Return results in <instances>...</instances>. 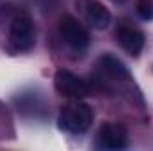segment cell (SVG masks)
I'll use <instances>...</instances> for the list:
<instances>
[{
	"instance_id": "1",
	"label": "cell",
	"mask_w": 153,
	"mask_h": 151,
	"mask_svg": "<svg viewBox=\"0 0 153 151\" xmlns=\"http://www.w3.org/2000/svg\"><path fill=\"white\" fill-rule=\"evenodd\" d=\"M94 112L87 103H71L62 107L59 114V128L70 133H84L91 126Z\"/></svg>"
},
{
	"instance_id": "2",
	"label": "cell",
	"mask_w": 153,
	"mask_h": 151,
	"mask_svg": "<svg viewBox=\"0 0 153 151\" xmlns=\"http://www.w3.org/2000/svg\"><path fill=\"white\" fill-rule=\"evenodd\" d=\"M9 39H11V44L16 50H20V52L30 50L36 44V29H34L32 18L27 16V14H18L11 21Z\"/></svg>"
},
{
	"instance_id": "3",
	"label": "cell",
	"mask_w": 153,
	"mask_h": 151,
	"mask_svg": "<svg viewBox=\"0 0 153 151\" xmlns=\"http://www.w3.org/2000/svg\"><path fill=\"white\" fill-rule=\"evenodd\" d=\"M59 32H61V38L64 39V43L75 50V52H85L87 46H89V34L87 30L84 29V25L80 21H76L75 18L71 16H64L59 23Z\"/></svg>"
},
{
	"instance_id": "4",
	"label": "cell",
	"mask_w": 153,
	"mask_h": 151,
	"mask_svg": "<svg viewBox=\"0 0 153 151\" xmlns=\"http://www.w3.org/2000/svg\"><path fill=\"white\" fill-rule=\"evenodd\" d=\"M128 144V133L123 124L117 123H105L98 130L96 135V146L100 150H123Z\"/></svg>"
},
{
	"instance_id": "5",
	"label": "cell",
	"mask_w": 153,
	"mask_h": 151,
	"mask_svg": "<svg viewBox=\"0 0 153 151\" xmlns=\"http://www.w3.org/2000/svg\"><path fill=\"white\" fill-rule=\"evenodd\" d=\"M76 5L82 13V16L85 18V21L96 29V30H105L111 25V11L100 4L98 0H76Z\"/></svg>"
},
{
	"instance_id": "6",
	"label": "cell",
	"mask_w": 153,
	"mask_h": 151,
	"mask_svg": "<svg viewBox=\"0 0 153 151\" xmlns=\"http://www.w3.org/2000/svg\"><path fill=\"white\" fill-rule=\"evenodd\" d=\"M53 87L61 96H68V98H84L89 94V87L85 85V82L66 70H59L55 73Z\"/></svg>"
},
{
	"instance_id": "7",
	"label": "cell",
	"mask_w": 153,
	"mask_h": 151,
	"mask_svg": "<svg viewBox=\"0 0 153 151\" xmlns=\"http://www.w3.org/2000/svg\"><path fill=\"white\" fill-rule=\"evenodd\" d=\"M116 38H117V43L123 46V50L128 52L134 57H137L144 48V34L137 29L121 27V29H117Z\"/></svg>"
},
{
	"instance_id": "8",
	"label": "cell",
	"mask_w": 153,
	"mask_h": 151,
	"mask_svg": "<svg viewBox=\"0 0 153 151\" xmlns=\"http://www.w3.org/2000/svg\"><path fill=\"white\" fill-rule=\"evenodd\" d=\"M100 66H102V70L111 78H114L117 82H128V80H132V75H130L128 68L125 66V62L119 61L114 55H102L100 57Z\"/></svg>"
},
{
	"instance_id": "9",
	"label": "cell",
	"mask_w": 153,
	"mask_h": 151,
	"mask_svg": "<svg viewBox=\"0 0 153 151\" xmlns=\"http://www.w3.org/2000/svg\"><path fill=\"white\" fill-rule=\"evenodd\" d=\"M135 9H137V14L144 21L153 20V2L152 0H139L137 5H135Z\"/></svg>"
},
{
	"instance_id": "10",
	"label": "cell",
	"mask_w": 153,
	"mask_h": 151,
	"mask_svg": "<svg viewBox=\"0 0 153 151\" xmlns=\"http://www.w3.org/2000/svg\"><path fill=\"white\" fill-rule=\"evenodd\" d=\"M114 2H123V0H114Z\"/></svg>"
}]
</instances>
